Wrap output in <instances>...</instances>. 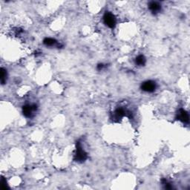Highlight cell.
<instances>
[{
	"mask_svg": "<svg viewBox=\"0 0 190 190\" xmlns=\"http://www.w3.org/2000/svg\"><path fill=\"white\" fill-rule=\"evenodd\" d=\"M126 114H127V111L123 108H118L117 109H116V111H114L115 117L117 118V119L123 117L124 116H126Z\"/></svg>",
	"mask_w": 190,
	"mask_h": 190,
	"instance_id": "52a82bcc",
	"label": "cell"
},
{
	"mask_svg": "<svg viewBox=\"0 0 190 190\" xmlns=\"http://www.w3.org/2000/svg\"><path fill=\"white\" fill-rule=\"evenodd\" d=\"M156 82H154V81L152 80L146 81V82H143L142 85H141V89H142L143 91H146V92H154V91H155V89H156Z\"/></svg>",
	"mask_w": 190,
	"mask_h": 190,
	"instance_id": "7a4b0ae2",
	"label": "cell"
},
{
	"mask_svg": "<svg viewBox=\"0 0 190 190\" xmlns=\"http://www.w3.org/2000/svg\"><path fill=\"white\" fill-rule=\"evenodd\" d=\"M103 67H104L103 64H99V65H98V66H97V69L100 71V70H102V68H103Z\"/></svg>",
	"mask_w": 190,
	"mask_h": 190,
	"instance_id": "8fae6325",
	"label": "cell"
},
{
	"mask_svg": "<svg viewBox=\"0 0 190 190\" xmlns=\"http://www.w3.org/2000/svg\"><path fill=\"white\" fill-rule=\"evenodd\" d=\"M146 60L145 58V57L143 55H139L137 57V58L135 59V63L137 64L139 66H143L146 64Z\"/></svg>",
	"mask_w": 190,
	"mask_h": 190,
	"instance_id": "9c48e42d",
	"label": "cell"
},
{
	"mask_svg": "<svg viewBox=\"0 0 190 190\" xmlns=\"http://www.w3.org/2000/svg\"><path fill=\"white\" fill-rule=\"evenodd\" d=\"M178 118L180 120L182 121V122L188 123L189 122V114H188L187 111H185V110L180 109V111H179Z\"/></svg>",
	"mask_w": 190,
	"mask_h": 190,
	"instance_id": "8992f818",
	"label": "cell"
},
{
	"mask_svg": "<svg viewBox=\"0 0 190 190\" xmlns=\"http://www.w3.org/2000/svg\"><path fill=\"white\" fill-rule=\"evenodd\" d=\"M7 79V71L3 68H1V84H4Z\"/></svg>",
	"mask_w": 190,
	"mask_h": 190,
	"instance_id": "30bf717a",
	"label": "cell"
},
{
	"mask_svg": "<svg viewBox=\"0 0 190 190\" xmlns=\"http://www.w3.org/2000/svg\"><path fill=\"white\" fill-rule=\"evenodd\" d=\"M104 24L110 28H114L116 25V18L113 13L106 12L103 16Z\"/></svg>",
	"mask_w": 190,
	"mask_h": 190,
	"instance_id": "6da1fadb",
	"label": "cell"
},
{
	"mask_svg": "<svg viewBox=\"0 0 190 190\" xmlns=\"http://www.w3.org/2000/svg\"><path fill=\"white\" fill-rule=\"evenodd\" d=\"M86 158H87L86 152L82 149L80 143L78 142V143L77 144V152H76V155H75L76 161L82 162L84 161V160H85V159Z\"/></svg>",
	"mask_w": 190,
	"mask_h": 190,
	"instance_id": "3957f363",
	"label": "cell"
},
{
	"mask_svg": "<svg viewBox=\"0 0 190 190\" xmlns=\"http://www.w3.org/2000/svg\"><path fill=\"white\" fill-rule=\"evenodd\" d=\"M149 8L152 13L157 14L161 10V5L158 1H151L149 4Z\"/></svg>",
	"mask_w": 190,
	"mask_h": 190,
	"instance_id": "5b68a950",
	"label": "cell"
},
{
	"mask_svg": "<svg viewBox=\"0 0 190 190\" xmlns=\"http://www.w3.org/2000/svg\"><path fill=\"white\" fill-rule=\"evenodd\" d=\"M43 43L46 46H50V47H51V46H56L57 45V40L52 38H46L43 40Z\"/></svg>",
	"mask_w": 190,
	"mask_h": 190,
	"instance_id": "ba28073f",
	"label": "cell"
},
{
	"mask_svg": "<svg viewBox=\"0 0 190 190\" xmlns=\"http://www.w3.org/2000/svg\"><path fill=\"white\" fill-rule=\"evenodd\" d=\"M37 109V106L35 104H31V105H26L23 106L22 112L23 114L26 117H31L34 115V112H35Z\"/></svg>",
	"mask_w": 190,
	"mask_h": 190,
	"instance_id": "277c9868",
	"label": "cell"
}]
</instances>
